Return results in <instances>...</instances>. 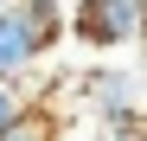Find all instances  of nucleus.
Instances as JSON below:
<instances>
[{
	"label": "nucleus",
	"mask_w": 147,
	"mask_h": 141,
	"mask_svg": "<svg viewBox=\"0 0 147 141\" xmlns=\"http://www.w3.org/2000/svg\"><path fill=\"white\" fill-rule=\"evenodd\" d=\"M115 141H147V128H141V122H134V128H121V135H115Z\"/></svg>",
	"instance_id": "7"
},
{
	"label": "nucleus",
	"mask_w": 147,
	"mask_h": 141,
	"mask_svg": "<svg viewBox=\"0 0 147 141\" xmlns=\"http://www.w3.org/2000/svg\"><path fill=\"white\" fill-rule=\"evenodd\" d=\"M19 103H26V96H19V83H0V128L19 115Z\"/></svg>",
	"instance_id": "6"
},
{
	"label": "nucleus",
	"mask_w": 147,
	"mask_h": 141,
	"mask_svg": "<svg viewBox=\"0 0 147 141\" xmlns=\"http://www.w3.org/2000/svg\"><path fill=\"white\" fill-rule=\"evenodd\" d=\"M0 141H64V128H58V115H51V109L19 103V115L0 128Z\"/></svg>",
	"instance_id": "5"
},
{
	"label": "nucleus",
	"mask_w": 147,
	"mask_h": 141,
	"mask_svg": "<svg viewBox=\"0 0 147 141\" xmlns=\"http://www.w3.org/2000/svg\"><path fill=\"white\" fill-rule=\"evenodd\" d=\"M13 13H19V26H26V39L38 45V58L70 32V7L64 0H13Z\"/></svg>",
	"instance_id": "4"
},
{
	"label": "nucleus",
	"mask_w": 147,
	"mask_h": 141,
	"mask_svg": "<svg viewBox=\"0 0 147 141\" xmlns=\"http://www.w3.org/2000/svg\"><path fill=\"white\" fill-rule=\"evenodd\" d=\"M70 32L96 52H121L147 39V7L141 0H70Z\"/></svg>",
	"instance_id": "1"
},
{
	"label": "nucleus",
	"mask_w": 147,
	"mask_h": 141,
	"mask_svg": "<svg viewBox=\"0 0 147 141\" xmlns=\"http://www.w3.org/2000/svg\"><path fill=\"white\" fill-rule=\"evenodd\" d=\"M83 96L96 103V115H102L115 135L141 122V83L128 70H83Z\"/></svg>",
	"instance_id": "2"
},
{
	"label": "nucleus",
	"mask_w": 147,
	"mask_h": 141,
	"mask_svg": "<svg viewBox=\"0 0 147 141\" xmlns=\"http://www.w3.org/2000/svg\"><path fill=\"white\" fill-rule=\"evenodd\" d=\"M0 7H7V0H0Z\"/></svg>",
	"instance_id": "9"
},
{
	"label": "nucleus",
	"mask_w": 147,
	"mask_h": 141,
	"mask_svg": "<svg viewBox=\"0 0 147 141\" xmlns=\"http://www.w3.org/2000/svg\"><path fill=\"white\" fill-rule=\"evenodd\" d=\"M141 103H147V77H141Z\"/></svg>",
	"instance_id": "8"
},
{
	"label": "nucleus",
	"mask_w": 147,
	"mask_h": 141,
	"mask_svg": "<svg viewBox=\"0 0 147 141\" xmlns=\"http://www.w3.org/2000/svg\"><path fill=\"white\" fill-rule=\"evenodd\" d=\"M32 64H38V45L26 39V26H19V13H13V0H7V7H0V83L32 77Z\"/></svg>",
	"instance_id": "3"
}]
</instances>
